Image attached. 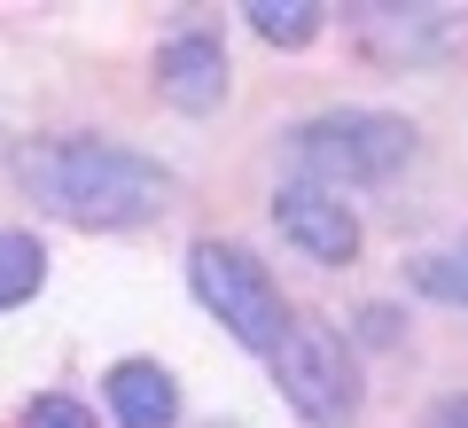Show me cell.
<instances>
[{
    "mask_svg": "<svg viewBox=\"0 0 468 428\" xmlns=\"http://www.w3.org/2000/svg\"><path fill=\"white\" fill-rule=\"evenodd\" d=\"M16 180H24L32 203H48L55 218L94 226V234L149 226V218H165L172 195H180V180H172L156 156L125 149V141H94V132H63V141L24 149L16 156Z\"/></svg>",
    "mask_w": 468,
    "mask_h": 428,
    "instance_id": "6da1fadb",
    "label": "cell"
},
{
    "mask_svg": "<svg viewBox=\"0 0 468 428\" xmlns=\"http://www.w3.org/2000/svg\"><path fill=\"white\" fill-rule=\"evenodd\" d=\"M289 156H297V180L313 187H375L414 156V125L390 110H320L289 132Z\"/></svg>",
    "mask_w": 468,
    "mask_h": 428,
    "instance_id": "7a4b0ae2",
    "label": "cell"
},
{
    "mask_svg": "<svg viewBox=\"0 0 468 428\" xmlns=\"http://www.w3.org/2000/svg\"><path fill=\"white\" fill-rule=\"evenodd\" d=\"M187 280H196L203 312H211L242 350H266V359L282 350V335H289L282 288H273V273L242 242H196L187 249Z\"/></svg>",
    "mask_w": 468,
    "mask_h": 428,
    "instance_id": "3957f363",
    "label": "cell"
},
{
    "mask_svg": "<svg viewBox=\"0 0 468 428\" xmlns=\"http://www.w3.org/2000/svg\"><path fill=\"white\" fill-rule=\"evenodd\" d=\"M273 390L304 412L313 428H344L359 412V366H351L344 335L328 319H289L282 350H273Z\"/></svg>",
    "mask_w": 468,
    "mask_h": 428,
    "instance_id": "277c9868",
    "label": "cell"
},
{
    "mask_svg": "<svg viewBox=\"0 0 468 428\" xmlns=\"http://www.w3.org/2000/svg\"><path fill=\"white\" fill-rule=\"evenodd\" d=\"M273 226H282V242L304 249L313 265H351L359 257V211H351L335 187L289 180L282 195H273Z\"/></svg>",
    "mask_w": 468,
    "mask_h": 428,
    "instance_id": "5b68a950",
    "label": "cell"
},
{
    "mask_svg": "<svg viewBox=\"0 0 468 428\" xmlns=\"http://www.w3.org/2000/svg\"><path fill=\"white\" fill-rule=\"evenodd\" d=\"M351 24H359L375 63H399V70L437 63L461 39V8H351Z\"/></svg>",
    "mask_w": 468,
    "mask_h": 428,
    "instance_id": "8992f818",
    "label": "cell"
},
{
    "mask_svg": "<svg viewBox=\"0 0 468 428\" xmlns=\"http://www.w3.org/2000/svg\"><path fill=\"white\" fill-rule=\"evenodd\" d=\"M156 94L172 101L180 117H211L227 101V47L211 32H180L156 47Z\"/></svg>",
    "mask_w": 468,
    "mask_h": 428,
    "instance_id": "52a82bcc",
    "label": "cell"
},
{
    "mask_svg": "<svg viewBox=\"0 0 468 428\" xmlns=\"http://www.w3.org/2000/svg\"><path fill=\"white\" fill-rule=\"evenodd\" d=\"M101 397H110L117 428H172L180 421V381L156 359H117L110 374H101Z\"/></svg>",
    "mask_w": 468,
    "mask_h": 428,
    "instance_id": "ba28073f",
    "label": "cell"
},
{
    "mask_svg": "<svg viewBox=\"0 0 468 428\" xmlns=\"http://www.w3.org/2000/svg\"><path fill=\"white\" fill-rule=\"evenodd\" d=\"M242 16H250V32L266 39V47H313V39L328 32V8H320V0H250Z\"/></svg>",
    "mask_w": 468,
    "mask_h": 428,
    "instance_id": "9c48e42d",
    "label": "cell"
},
{
    "mask_svg": "<svg viewBox=\"0 0 468 428\" xmlns=\"http://www.w3.org/2000/svg\"><path fill=\"white\" fill-rule=\"evenodd\" d=\"M39 288H48V249H39L32 234L0 226V312H16V304H32Z\"/></svg>",
    "mask_w": 468,
    "mask_h": 428,
    "instance_id": "30bf717a",
    "label": "cell"
},
{
    "mask_svg": "<svg viewBox=\"0 0 468 428\" xmlns=\"http://www.w3.org/2000/svg\"><path fill=\"white\" fill-rule=\"evenodd\" d=\"M406 280H414L421 297H437V304H468V265H452V257H414Z\"/></svg>",
    "mask_w": 468,
    "mask_h": 428,
    "instance_id": "8fae6325",
    "label": "cell"
},
{
    "mask_svg": "<svg viewBox=\"0 0 468 428\" xmlns=\"http://www.w3.org/2000/svg\"><path fill=\"white\" fill-rule=\"evenodd\" d=\"M24 428H94V405H79V397L48 390V397H32V412H24Z\"/></svg>",
    "mask_w": 468,
    "mask_h": 428,
    "instance_id": "7c38bea8",
    "label": "cell"
},
{
    "mask_svg": "<svg viewBox=\"0 0 468 428\" xmlns=\"http://www.w3.org/2000/svg\"><path fill=\"white\" fill-rule=\"evenodd\" d=\"M359 335H367V343H390V335H399V319H390L383 304H367V312H359Z\"/></svg>",
    "mask_w": 468,
    "mask_h": 428,
    "instance_id": "4fadbf2b",
    "label": "cell"
},
{
    "mask_svg": "<svg viewBox=\"0 0 468 428\" xmlns=\"http://www.w3.org/2000/svg\"><path fill=\"white\" fill-rule=\"evenodd\" d=\"M430 428H468V397H445V405L430 412Z\"/></svg>",
    "mask_w": 468,
    "mask_h": 428,
    "instance_id": "5bb4252c",
    "label": "cell"
},
{
    "mask_svg": "<svg viewBox=\"0 0 468 428\" xmlns=\"http://www.w3.org/2000/svg\"><path fill=\"white\" fill-rule=\"evenodd\" d=\"M211 428H242V421H211Z\"/></svg>",
    "mask_w": 468,
    "mask_h": 428,
    "instance_id": "9a60e30c",
    "label": "cell"
}]
</instances>
